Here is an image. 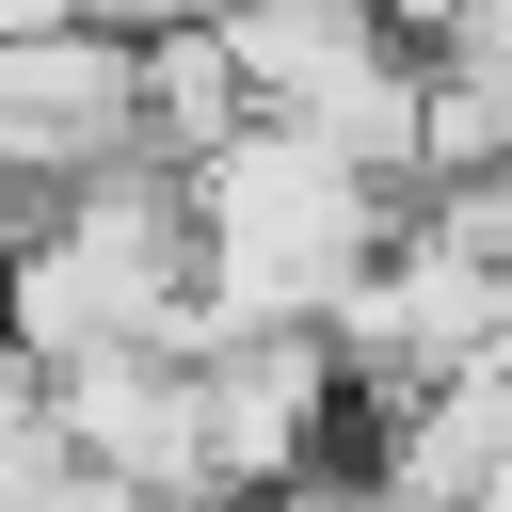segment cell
<instances>
[{"label":"cell","mask_w":512,"mask_h":512,"mask_svg":"<svg viewBox=\"0 0 512 512\" xmlns=\"http://www.w3.org/2000/svg\"><path fill=\"white\" fill-rule=\"evenodd\" d=\"M384 224H400V176H368V160H336V144H304V128H272V112H240L224 144L176 160L192 336H224V320H320V304L368 272Z\"/></svg>","instance_id":"obj_1"},{"label":"cell","mask_w":512,"mask_h":512,"mask_svg":"<svg viewBox=\"0 0 512 512\" xmlns=\"http://www.w3.org/2000/svg\"><path fill=\"white\" fill-rule=\"evenodd\" d=\"M176 336L192 352V240H176V160H112L32 192V224L0 240V352L64 368V352H128Z\"/></svg>","instance_id":"obj_2"},{"label":"cell","mask_w":512,"mask_h":512,"mask_svg":"<svg viewBox=\"0 0 512 512\" xmlns=\"http://www.w3.org/2000/svg\"><path fill=\"white\" fill-rule=\"evenodd\" d=\"M208 32H224L240 112H272V128H304V144L400 176V80H416V32H400L384 0H240V16H208Z\"/></svg>","instance_id":"obj_3"},{"label":"cell","mask_w":512,"mask_h":512,"mask_svg":"<svg viewBox=\"0 0 512 512\" xmlns=\"http://www.w3.org/2000/svg\"><path fill=\"white\" fill-rule=\"evenodd\" d=\"M112 160H144V112H128V32H112V16L0 32V176L64 192V176H112Z\"/></svg>","instance_id":"obj_4"},{"label":"cell","mask_w":512,"mask_h":512,"mask_svg":"<svg viewBox=\"0 0 512 512\" xmlns=\"http://www.w3.org/2000/svg\"><path fill=\"white\" fill-rule=\"evenodd\" d=\"M496 160H512V48L432 32L400 80V192H480Z\"/></svg>","instance_id":"obj_5"},{"label":"cell","mask_w":512,"mask_h":512,"mask_svg":"<svg viewBox=\"0 0 512 512\" xmlns=\"http://www.w3.org/2000/svg\"><path fill=\"white\" fill-rule=\"evenodd\" d=\"M80 16H112V32H208V16H240V0H80Z\"/></svg>","instance_id":"obj_6"},{"label":"cell","mask_w":512,"mask_h":512,"mask_svg":"<svg viewBox=\"0 0 512 512\" xmlns=\"http://www.w3.org/2000/svg\"><path fill=\"white\" fill-rule=\"evenodd\" d=\"M48 16H80V0H0V32H48Z\"/></svg>","instance_id":"obj_7"},{"label":"cell","mask_w":512,"mask_h":512,"mask_svg":"<svg viewBox=\"0 0 512 512\" xmlns=\"http://www.w3.org/2000/svg\"><path fill=\"white\" fill-rule=\"evenodd\" d=\"M16 224H32V176H0V240H16Z\"/></svg>","instance_id":"obj_8"}]
</instances>
